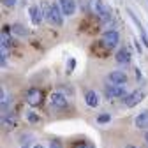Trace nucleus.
I'll list each match as a JSON object with an SVG mask.
<instances>
[{"label":"nucleus","instance_id":"nucleus-10","mask_svg":"<svg viewBox=\"0 0 148 148\" xmlns=\"http://www.w3.org/2000/svg\"><path fill=\"white\" fill-rule=\"evenodd\" d=\"M134 125H136V129L146 131L148 129V111H141V113L134 118Z\"/></svg>","mask_w":148,"mask_h":148},{"label":"nucleus","instance_id":"nucleus-20","mask_svg":"<svg viewBox=\"0 0 148 148\" xmlns=\"http://www.w3.org/2000/svg\"><path fill=\"white\" fill-rule=\"evenodd\" d=\"M49 148H62V145H60L58 141H53V143L49 145Z\"/></svg>","mask_w":148,"mask_h":148},{"label":"nucleus","instance_id":"nucleus-6","mask_svg":"<svg viewBox=\"0 0 148 148\" xmlns=\"http://www.w3.org/2000/svg\"><path fill=\"white\" fill-rule=\"evenodd\" d=\"M58 5L64 16H74V12H76V0H58Z\"/></svg>","mask_w":148,"mask_h":148},{"label":"nucleus","instance_id":"nucleus-11","mask_svg":"<svg viewBox=\"0 0 148 148\" xmlns=\"http://www.w3.org/2000/svg\"><path fill=\"white\" fill-rule=\"evenodd\" d=\"M85 102H86V106H90V108H97V106H99V95H97V92L86 90V92H85Z\"/></svg>","mask_w":148,"mask_h":148},{"label":"nucleus","instance_id":"nucleus-23","mask_svg":"<svg viewBox=\"0 0 148 148\" xmlns=\"http://www.w3.org/2000/svg\"><path fill=\"white\" fill-rule=\"evenodd\" d=\"M34 148H44V146H42V145H35Z\"/></svg>","mask_w":148,"mask_h":148},{"label":"nucleus","instance_id":"nucleus-9","mask_svg":"<svg viewBox=\"0 0 148 148\" xmlns=\"http://www.w3.org/2000/svg\"><path fill=\"white\" fill-rule=\"evenodd\" d=\"M41 99H42V95H41V92L37 90V88H28V90H27V102H28L30 106L41 104Z\"/></svg>","mask_w":148,"mask_h":148},{"label":"nucleus","instance_id":"nucleus-14","mask_svg":"<svg viewBox=\"0 0 148 148\" xmlns=\"http://www.w3.org/2000/svg\"><path fill=\"white\" fill-rule=\"evenodd\" d=\"M11 30H12V34H16L18 37H27V35L30 34V30H28L25 25H21V23H14V25L11 27Z\"/></svg>","mask_w":148,"mask_h":148},{"label":"nucleus","instance_id":"nucleus-12","mask_svg":"<svg viewBox=\"0 0 148 148\" xmlns=\"http://www.w3.org/2000/svg\"><path fill=\"white\" fill-rule=\"evenodd\" d=\"M115 58H116L118 64H123V65H125V64L131 62V53H129L127 48H120V49L116 51V57H115Z\"/></svg>","mask_w":148,"mask_h":148},{"label":"nucleus","instance_id":"nucleus-21","mask_svg":"<svg viewBox=\"0 0 148 148\" xmlns=\"http://www.w3.org/2000/svg\"><path fill=\"white\" fill-rule=\"evenodd\" d=\"M72 69H74V60H69V71L67 72H72Z\"/></svg>","mask_w":148,"mask_h":148},{"label":"nucleus","instance_id":"nucleus-5","mask_svg":"<svg viewBox=\"0 0 148 148\" xmlns=\"http://www.w3.org/2000/svg\"><path fill=\"white\" fill-rule=\"evenodd\" d=\"M49 106L55 109H62L67 106V97L62 94V92H53L49 95Z\"/></svg>","mask_w":148,"mask_h":148},{"label":"nucleus","instance_id":"nucleus-24","mask_svg":"<svg viewBox=\"0 0 148 148\" xmlns=\"http://www.w3.org/2000/svg\"><path fill=\"white\" fill-rule=\"evenodd\" d=\"M127 148H138V146H134V145H129V146H127Z\"/></svg>","mask_w":148,"mask_h":148},{"label":"nucleus","instance_id":"nucleus-25","mask_svg":"<svg viewBox=\"0 0 148 148\" xmlns=\"http://www.w3.org/2000/svg\"><path fill=\"white\" fill-rule=\"evenodd\" d=\"M21 148H28V146H21Z\"/></svg>","mask_w":148,"mask_h":148},{"label":"nucleus","instance_id":"nucleus-17","mask_svg":"<svg viewBox=\"0 0 148 148\" xmlns=\"http://www.w3.org/2000/svg\"><path fill=\"white\" fill-rule=\"evenodd\" d=\"M27 118H28L30 123H37V122H39V116H37L34 111H28V113H27Z\"/></svg>","mask_w":148,"mask_h":148},{"label":"nucleus","instance_id":"nucleus-18","mask_svg":"<svg viewBox=\"0 0 148 148\" xmlns=\"http://www.w3.org/2000/svg\"><path fill=\"white\" fill-rule=\"evenodd\" d=\"M2 4L7 5V7H14L16 5V0H2Z\"/></svg>","mask_w":148,"mask_h":148},{"label":"nucleus","instance_id":"nucleus-2","mask_svg":"<svg viewBox=\"0 0 148 148\" xmlns=\"http://www.w3.org/2000/svg\"><path fill=\"white\" fill-rule=\"evenodd\" d=\"M104 95L108 99H118V97H125L127 95V88L125 85H104Z\"/></svg>","mask_w":148,"mask_h":148},{"label":"nucleus","instance_id":"nucleus-19","mask_svg":"<svg viewBox=\"0 0 148 148\" xmlns=\"http://www.w3.org/2000/svg\"><path fill=\"white\" fill-rule=\"evenodd\" d=\"M74 148H94V146H92L90 143H78V145L74 146Z\"/></svg>","mask_w":148,"mask_h":148},{"label":"nucleus","instance_id":"nucleus-15","mask_svg":"<svg viewBox=\"0 0 148 148\" xmlns=\"http://www.w3.org/2000/svg\"><path fill=\"white\" fill-rule=\"evenodd\" d=\"M90 7H92V11H94V14H97V16H101L102 12H104V4H102V0H90Z\"/></svg>","mask_w":148,"mask_h":148},{"label":"nucleus","instance_id":"nucleus-7","mask_svg":"<svg viewBox=\"0 0 148 148\" xmlns=\"http://www.w3.org/2000/svg\"><path fill=\"white\" fill-rule=\"evenodd\" d=\"M108 81L113 83V85H125L127 83V74L123 71H113V72H109Z\"/></svg>","mask_w":148,"mask_h":148},{"label":"nucleus","instance_id":"nucleus-8","mask_svg":"<svg viewBox=\"0 0 148 148\" xmlns=\"http://www.w3.org/2000/svg\"><path fill=\"white\" fill-rule=\"evenodd\" d=\"M28 12H30V20H32V23H34V25H41L42 18H44V12H42V9H41L39 5H30Z\"/></svg>","mask_w":148,"mask_h":148},{"label":"nucleus","instance_id":"nucleus-22","mask_svg":"<svg viewBox=\"0 0 148 148\" xmlns=\"http://www.w3.org/2000/svg\"><path fill=\"white\" fill-rule=\"evenodd\" d=\"M145 141H146V145H148V129L145 131Z\"/></svg>","mask_w":148,"mask_h":148},{"label":"nucleus","instance_id":"nucleus-3","mask_svg":"<svg viewBox=\"0 0 148 148\" xmlns=\"http://www.w3.org/2000/svg\"><path fill=\"white\" fill-rule=\"evenodd\" d=\"M145 95H146V92H145L143 88H138V90L132 92V94H127V95L123 97V104H125L127 108H134L136 104H139V102L145 99Z\"/></svg>","mask_w":148,"mask_h":148},{"label":"nucleus","instance_id":"nucleus-1","mask_svg":"<svg viewBox=\"0 0 148 148\" xmlns=\"http://www.w3.org/2000/svg\"><path fill=\"white\" fill-rule=\"evenodd\" d=\"M42 9H44L42 11L44 18L48 20L49 25H55V27H62L64 25V12H62L58 4H44Z\"/></svg>","mask_w":148,"mask_h":148},{"label":"nucleus","instance_id":"nucleus-4","mask_svg":"<svg viewBox=\"0 0 148 148\" xmlns=\"http://www.w3.org/2000/svg\"><path fill=\"white\" fill-rule=\"evenodd\" d=\"M118 42H120V34H118L116 30H108V32H104V35H102V44H104L108 49L116 48Z\"/></svg>","mask_w":148,"mask_h":148},{"label":"nucleus","instance_id":"nucleus-13","mask_svg":"<svg viewBox=\"0 0 148 148\" xmlns=\"http://www.w3.org/2000/svg\"><path fill=\"white\" fill-rule=\"evenodd\" d=\"M2 125L5 127V129H9V131H12V129L16 127V116L11 113H5V115H2Z\"/></svg>","mask_w":148,"mask_h":148},{"label":"nucleus","instance_id":"nucleus-16","mask_svg":"<svg viewBox=\"0 0 148 148\" xmlns=\"http://www.w3.org/2000/svg\"><path fill=\"white\" fill-rule=\"evenodd\" d=\"M97 122L99 123H108V122H111V115L109 113H102V115L97 116Z\"/></svg>","mask_w":148,"mask_h":148}]
</instances>
